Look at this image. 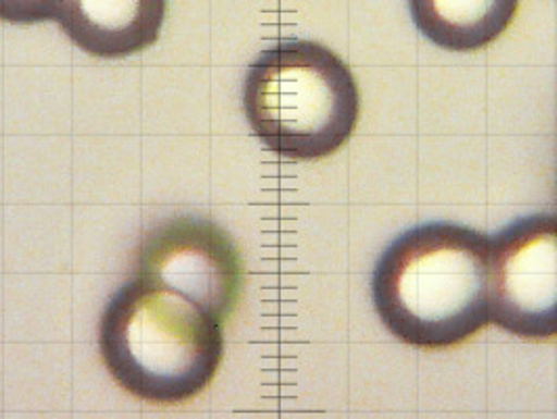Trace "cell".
Here are the masks:
<instances>
[{"label": "cell", "mask_w": 557, "mask_h": 419, "mask_svg": "<svg viewBox=\"0 0 557 419\" xmlns=\"http://www.w3.org/2000/svg\"><path fill=\"white\" fill-rule=\"evenodd\" d=\"M493 239L455 223H425L398 235L380 256L373 305L398 340L416 348H448L491 321Z\"/></svg>", "instance_id": "1"}, {"label": "cell", "mask_w": 557, "mask_h": 419, "mask_svg": "<svg viewBox=\"0 0 557 419\" xmlns=\"http://www.w3.org/2000/svg\"><path fill=\"white\" fill-rule=\"evenodd\" d=\"M99 350L128 394L153 405H181L216 378L223 323L194 300L137 275L103 310Z\"/></svg>", "instance_id": "2"}, {"label": "cell", "mask_w": 557, "mask_h": 419, "mask_svg": "<svg viewBox=\"0 0 557 419\" xmlns=\"http://www.w3.org/2000/svg\"><path fill=\"white\" fill-rule=\"evenodd\" d=\"M359 86L348 65L312 40H281L253 61L244 110L267 149L289 162L335 153L359 120Z\"/></svg>", "instance_id": "3"}, {"label": "cell", "mask_w": 557, "mask_h": 419, "mask_svg": "<svg viewBox=\"0 0 557 419\" xmlns=\"http://www.w3.org/2000/svg\"><path fill=\"white\" fill-rule=\"evenodd\" d=\"M137 275L194 300L224 323L244 289V264L219 224L176 217L156 224L140 239Z\"/></svg>", "instance_id": "4"}, {"label": "cell", "mask_w": 557, "mask_h": 419, "mask_svg": "<svg viewBox=\"0 0 557 419\" xmlns=\"http://www.w3.org/2000/svg\"><path fill=\"white\" fill-rule=\"evenodd\" d=\"M491 319L527 340L557 335V214L520 219L493 239Z\"/></svg>", "instance_id": "5"}, {"label": "cell", "mask_w": 557, "mask_h": 419, "mask_svg": "<svg viewBox=\"0 0 557 419\" xmlns=\"http://www.w3.org/2000/svg\"><path fill=\"white\" fill-rule=\"evenodd\" d=\"M168 0H63L59 26L97 59H126L151 47L166 20Z\"/></svg>", "instance_id": "6"}, {"label": "cell", "mask_w": 557, "mask_h": 419, "mask_svg": "<svg viewBox=\"0 0 557 419\" xmlns=\"http://www.w3.org/2000/svg\"><path fill=\"white\" fill-rule=\"evenodd\" d=\"M520 0H409L419 32L448 51L495 42L516 17Z\"/></svg>", "instance_id": "7"}, {"label": "cell", "mask_w": 557, "mask_h": 419, "mask_svg": "<svg viewBox=\"0 0 557 419\" xmlns=\"http://www.w3.org/2000/svg\"><path fill=\"white\" fill-rule=\"evenodd\" d=\"M63 0H0V22L32 26L59 17Z\"/></svg>", "instance_id": "8"}]
</instances>
